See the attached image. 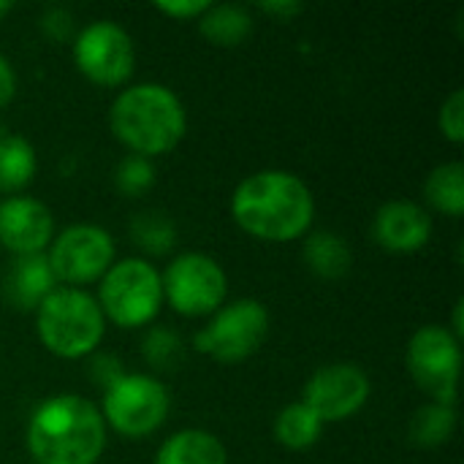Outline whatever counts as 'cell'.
I'll return each mask as SVG.
<instances>
[{
	"label": "cell",
	"instance_id": "cell-1",
	"mask_svg": "<svg viewBox=\"0 0 464 464\" xmlns=\"http://www.w3.org/2000/svg\"><path fill=\"white\" fill-rule=\"evenodd\" d=\"M231 218L245 234L283 245L310 234L315 198L302 177L283 169H264L234 188Z\"/></svg>",
	"mask_w": 464,
	"mask_h": 464
},
{
	"label": "cell",
	"instance_id": "cell-2",
	"mask_svg": "<svg viewBox=\"0 0 464 464\" xmlns=\"http://www.w3.org/2000/svg\"><path fill=\"white\" fill-rule=\"evenodd\" d=\"M24 440L35 464H95L106 449V424L90 400L54 394L33 411Z\"/></svg>",
	"mask_w": 464,
	"mask_h": 464
},
{
	"label": "cell",
	"instance_id": "cell-3",
	"mask_svg": "<svg viewBox=\"0 0 464 464\" xmlns=\"http://www.w3.org/2000/svg\"><path fill=\"white\" fill-rule=\"evenodd\" d=\"M109 125L122 147L152 160L171 152L185 139L188 111L171 87L139 82L114 98L109 109Z\"/></svg>",
	"mask_w": 464,
	"mask_h": 464
},
{
	"label": "cell",
	"instance_id": "cell-4",
	"mask_svg": "<svg viewBox=\"0 0 464 464\" xmlns=\"http://www.w3.org/2000/svg\"><path fill=\"white\" fill-rule=\"evenodd\" d=\"M35 332L49 353L60 359H84L101 345L106 318L92 294L57 285L35 310Z\"/></svg>",
	"mask_w": 464,
	"mask_h": 464
},
{
	"label": "cell",
	"instance_id": "cell-5",
	"mask_svg": "<svg viewBox=\"0 0 464 464\" xmlns=\"http://www.w3.org/2000/svg\"><path fill=\"white\" fill-rule=\"evenodd\" d=\"M98 307L120 329H139L158 318L163 304L160 272L144 258L114 261L98 280Z\"/></svg>",
	"mask_w": 464,
	"mask_h": 464
},
{
	"label": "cell",
	"instance_id": "cell-6",
	"mask_svg": "<svg viewBox=\"0 0 464 464\" xmlns=\"http://www.w3.org/2000/svg\"><path fill=\"white\" fill-rule=\"evenodd\" d=\"M269 337V310L258 299H237L209 315L196 332L193 348L218 364L250 359Z\"/></svg>",
	"mask_w": 464,
	"mask_h": 464
},
{
	"label": "cell",
	"instance_id": "cell-7",
	"mask_svg": "<svg viewBox=\"0 0 464 464\" xmlns=\"http://www.w3.org/2000/svg\"><path fill=\"white\" fill-rule=\"evenodd\" d=\"M169 389L158 378L125 372L103 392V405L98 411L103 416L106 430H114L128 440H139L160 430L169 416Z\"/></svg>",
	"mask_w": 464,
	"mask_h": 464
},
{
	"label": "cell",
	"instance_id": "cell-8",
	"mask_svg": "<svg viewBox=\"0 0 464 464\" xmlns=\"http://www.w3.org/2000/svg\"><path fill=\"white\" fill-rule=\"evenodd\" d=\"M160 285L163 302H169L171 310L185 318L212 315L226 304L228 296L226 269L212 256L196 250L169 261L166 272L160 275Z\"/></svg>",
	"mask_w": 464,
	"mask_h": 464
},
{
	"label": "cell",
	"instance_id": "cell-9",
	"mask_svg": "<svg viewBox=\"0 0 464 464\" xmlns=\"http://www.w3.org/2000/svg\"><path fill=\"white\" fill-rule=\"evenodd\" d=\"M46 261L57 285L82 288L101 280L114 264V239L95 223H76L60 231L49 247Z\"/></svg>",
	"mask_w": 464,
	"mask_h": 464
},
{
	"label": "cell",
	"instance_id": "cell-10",
	"mask_svg": "<svg viewBox=\"0 0 464 464\" xmlns=\"http://www.w3.org/2000/svg\"><path fill=\"white\" fill-rule=\"evenodd\" d=\"M408 372L421 392L430 394L432 402L451 405L457 400V381L462 367L459 340L438 324L421 326L413 332L405 351Z\"/></svg>",
	"mask_w": 464,
	"mask_h": 464
},
{
	"label": "cell",
	"instance_id": "cell-11",
	"mask_svg": "<svg viewBox=\"0 0 464 464\" xmlns=\"http://www.w3.org/2000/svg\"><path fill=\"white\" fill-rule=\"evenodd\" d=\"M73 63L92 84L120 87L133 73L136 46L125 27L111 19H98L79 30L73 41Z\"/></svg>",
	"mask_w": 464,
	"mask_h": 464
},
{
	"label": "cell",
	"instance_id": "cell-12",
	"mask_svg": "<svg viewBox=\"0 0 464 464\" xmlns=\"http://www.w3.org/2000/svg\"><path fill=\"white\" fill-rule=\"evenodd\" d=\"M370 400V378L359 364L334 362L310 375L302 392V402L324 421L337 424L356 416Z\"/></svg>",
	"mask_w": 464,
	"mask_h": 464
},
{
	"label": "cell",
	"instance_id": "cell-13",
	"mask_svg": "<svg viewBox=\"0 0 464 464\" xmlns=\"http://www.w3.org/2000/svg\"><path fill=\"white\" fill-rule=\"evenodd\" d=\"M54 239V218L46 204L30 196H5L0 201V247L16 256L46 253Z\"/></svg>",
	"mask_w": 464,
	"mask_h": 464
},
{
	"label": "cell",
	"instance_id": "cell-14",
	"mask_svg": "<svg viewBox=\"0 0 464 464\" xmlns=\"http://www.w3.org/2000/svg\"><path fill=\"white\" fill-rule=\"evenodd\" d=\"M372 237L389 253H416L432 237V218L416 201H386L375 212Z\"/></svg>",
	"mask_w": 464,
	"mask_h": 464
},
{
	"label": "cell",
	"instance_id": "cell-15",
	"mask_svg": "<svg viewBox=\"0 0 464 464\" xmlns=\"http://www.w3.org/2000/svg\"><path fill=\"white\" fill-rule=\"evenodd\" d=\"M57 288L46 253L16 256L3 280V296L11 307L22 313H35L38 304Z\"/></svg>",
	"mask_w": 464,
	"mask_h": 464
},
{
	"label": "cell",
	"instance_id": "cell-16",
	"mask_svg": "<svg viewBox=\"0 0 464 464\" xmlns=\"http://www.w3.org/2000/svg\"><path fill=\"white\" fill-rule=\"evenodd\" d=\"M152 464H228V454L212 432L179 430L160 443Z\"/></svg>",
	"mask_w": 464,
	"mask_h": 464
},
{
	"label": "cell",
	"instance_id": "cell-17",
	"mask_svg": "<svg viewBox=\"0 0 464 464\" xmlns=\"http://www.w3.org/2000/svg\"><path fill=\"white\" fill-rule=\"evenodd\" d=\"M196 22H198V33L212 46H223V49H234L245 44L253 33L250 11L237 3H220V5L212 3Z\"/></svg>",
	"mask_w": 464,
	"mask_h": 464
},
{
	"label": "cell",
	"instance_id": "cell-18",
	"mask_svg": "<svg viewBox=\"0 0 464 464\" xmlns=\"http://www.w3.org/2000/svg\"><path fill=\"white\" fill-rule=\"evenodd\" d=\"M304 261L310 272H315L324 280H340L351 272L353 256L348 242L340 234L332 231H315L304 239Z\"/></svg>",
	"mask_w": 464,
	"mask_h": 464
},
{
	"label": "cell",
	"instance_id": "cell-19",
	"mask_svg": "<svg viewBox=\"0 0 464 464\" xmlns=\"http://www.w3.org/2000/svg\"><path fill=\"white\" fill-rule=\"evenodd\" d=\"M35 169V150L24 136H0V193L16 196L19 190H24L33 182Z\"/></svg>",
	"mask_w": 464,
	"mask_h": 464
},
{
	"label": "cell",
	"instance_id": "cell-20",
	"mask_svg": "<svg viewBox=\"0 0 464 464\" xmlns=\"http://www.w3.org/2000/svg\"><path fill=\"white\" fill-rule=\"evenodd\" d=\"M324 421L299 400L285 405L275 419V438L288 451H304L315 446L324 435Z\"/></svg>",
	"mask_w": 464,
	"mask_h": 464
},
{
	"label": "cell",
	"instance_id": "cell-21",
	"mask_svg": "<svg viewBox=\"0 0 464 464\" xmlns=\"http://www.w3.org/2000/svg\"><path fill=\"white\" fill-rule=\"evenodd\" d=\"M427 204L449 218L464 215V166L459 160L440 163L430 171L424 182Z\"/></svg>",
	"mask_w": 464,
	"mask_h": 464
},
{
	"label": "cell",
	"instance_id": "cell-22",
	"mask_svg": "<svg viewBox=\"0 0 464 464\" xmlns=\"http://www.w3.org/2000/svg\"><path fill=\"white\" fill-rule=\"evenodd\" d=\"M457 427V413L451 405H440V402H430L424 408H419L411 419V440L416 446L424 449H435L443 446L446 440H451Z\"/></svg>",
	"mask_w": 464,
	"mask_h": 464
},
{
	"label": "cell",
	"instance_id": "cell-23",
	"mask_svg": "<svg viewBox=\"0 0 464 464\" xmlns=\"http://www.w3.org/2000/svg\"><path fill=\"white\" fill-rule=\"evenodd\" d=\"M130 234H133V242L141 250H147L150 256H166L177 242L174 223L166 215H158V212L136 215V220L130 223Z\"/></svg>",
	"mask_w": 464,
	"mask_h": 464
},
{
	"label": "cell",
	"instance_id": "cell-24",
	"mask_svg": "<svg viewBox=\"0 0 464 464\" xmlns=\"http://www.w3.org/2000/svg\"><path fill=\"white\" fill-rule=\"evenodd\" d=\"M114 185L122 196L128 198H136V196H144L152 185H155V166L150 158L144 155H133L128 152L117 169H114Z\"/></svg>",
	"mask_w": 464,
	"mask_h": 464
},
{
	"label": "cell",
	"instance_id": "cell-25",
	"mask_svg": "<svg viewBox=\"0 0 464 464\" xmlns=\"http://www.w3.org/2000/svg\"><path fill=\"white\" fill-rule=\"evenodd\" d=\"M182 340L177 332L166 329V326H155L147 332L144 337V359L150 367L155 370H163V372H171L177 370V364L182 362Z\"/></svg>",
	"mask_w": 464,
	"mask_h": 464
},
{
	"label": "cell",
	"instance_id": "cell-26",
	"mask_svg": "<svg viewBox=\"0 0 464 464\" xmlns=\"http://www.w3.org/2000/svg\"><path fill=\"white\" fill-rule=\"evenodd\" d=\"M438 125L440 133L451 141V144H462L464 141V90H454L438 114Z\"/></svg>",
	"mask_w": 464,
	"mask_h": 464
},
{
	"label": "cell",
	"instance_id": "cell-27",
	"mask_svg": "<svg viewBox=\"0 0 464 464\" xmlns=\"http://www.w3.org/2000/svg\"><path fill=\"white\" fill-rule=\"evenodd\" d=\"M212 3L209 0H158L155 11L177 19V22H196Z\"/></svg>",
	"mask_w": 464,
	"mask_h": 464
},
{
	"label": "cell",
	"instance_id": "cell-28",
	"mask_svg": "<svg viewBox=\"0 0 464 464\" xmlns=\"http://www.w3.org/2000/svg\"><path fill=\"white\" fill-rule=\"evenodd\" d=\"M258 8L277 22H291L304 11V5L299 0H269V3H258Z\"/></svg>",
	"mask_w": 464,
	"mask_h": 464
},
{
	"label": "cell",
	"instance_id": "cell-29",
	"mask_svg": "<svg viewBox=\"0 0 464 464\" xmlns=\"http://www.w3.org/2000/svg\"><path fill=\"white\" fill-rule=\"evenodd\" d=\"M98 370V375H92L98 383H103V392L114 383V381H120L125 372H122V364L117 362V359H111V356H95L92 359V372Z\"/></svg>",
	"mask_w": 464,
	"mask_h": 464
},
{
	"label": "cell",
	"instance_id": "cell-30",
	"mask_svg": "<svg viewBox=\"0 0 464 464\" xmlns=\"http://www.w3.org/2000/svg\"><path fill=\"white\" fill-rule=\"evenodd\" d=\"M14 92H16V73L11 68V63L0 54V109L11 103Z\"/></svg>",
	"mask_w": 464,
	"mask_h": 464
},
{
	"label": "cell",
	"instance_id": "cell-31",
	"mask_svg": "<svg viewBox=\"0 0 464 464\" xmlns=\"http://www.w3.org/2000/svg\"><path fill=\"white\" fill-rule=\"evenodd\" d=\"M11 8H14V3H11V0H0V16H3V14H8Z\"/></svg>",
	"mask_w": 464,
	"mask_h": 464
}]
</instances>
